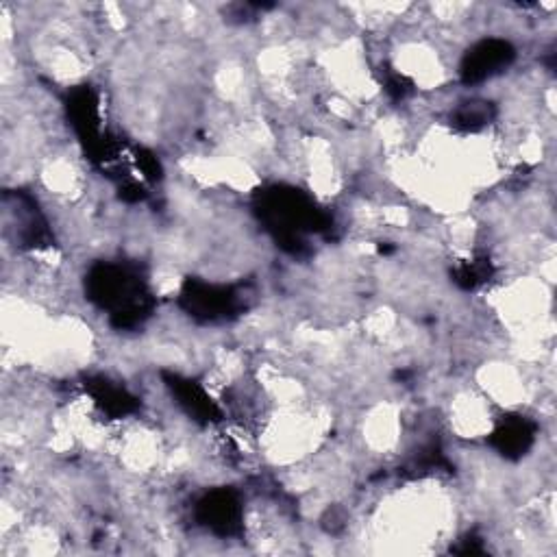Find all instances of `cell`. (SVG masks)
Here are the masks:
<instances>
[{"label": "cell", "instance_id": "6da1fadb", "mask_svg": "<svg viewBox=\"0 0 557 557\" xmlns=\"http://www.w3.org/2000/svg\"><path fill=\"white\" fill-rule=\"evenodd\" d=\"M514 59V48L503 40H486L470 51L462 64L466 83H479L501 72Z\"/></svg>", "mask_w": 557, "mask_h": 557}, {"label": "cell", "instance_id": "7a4b0ae2", "mask_svg": "<svg viewBox=\"0 0 557 557\" xmlns=\"http://www.w3.org/2000/svg\"><path fill=\"white\" fill-rule=\"evenodd\" d=\"M494 436H497L503 455H521L529 447L531 440H534V431H531L525 420H516V423L505 425Z\"/></svg>", "mask_w": 557, "mask_h": 557}]
</instances>
